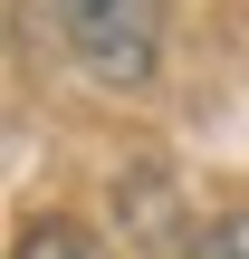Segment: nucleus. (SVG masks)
I'll return each mask as SVG.
<instances>
[{"label":"nucleus","mask_w":249,"mask_h":259,"mask_svg":"<svg viewBox=\"0 0 249 259\" xmlns=\"http://www.w3.org/2000/svg\"><path fill=\"white\" fill-rule=\"evenodd\" d=\"M67 58L96 87H154L163 67V0H48Z\"/></svg>","instance_id":"1"},{"label":"nucleus","mask_w":249,"mask_h":259,"mask_svg":"<svg viewBox=\"0 0 249 259\" xmlns=\"http://www.w3.org/2000/svg\"><path fill=\"white\" fill-rule=\"evenodd\" d=\"M10 259H96V240H86L77 221H29V231H19V250H10Z\"/></svg>","instance_id":"2"},{"label":"nucleus","mask_w":249,"mask_h":259,"mask_svg":"<svg viewBox=\"0 0 249 259\" xmlns=\"http://www.w3.org/2000/svg\"><path fill=\"white\" fill-rule=\"evenodd\" d=\"M182 259H249V211H221V221H202Z\"/></svg>","instance_id":"3"}]
</instances>
